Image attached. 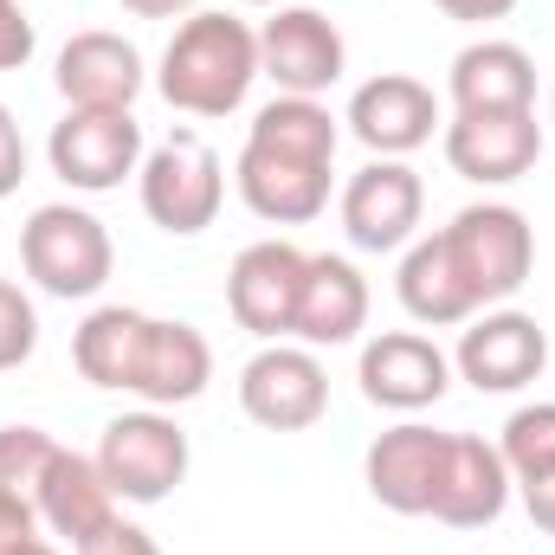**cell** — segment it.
Listing matches in <instances>:
<instances>
[{"instance_id":"6da1fadb","label":"cell","mask_w":555,"mask_h":555,"mask_svg":"<svg viewBox=\"0 0 555 555\" xmlns=\"http://www.w3.org/2000/svg\"><path fill=\"white\" fill-rule=\"evenodd\" d=\"M259 85V33L240 13H188L175 39L162 46L155 91L181 117H233Z\"/></svg>"},{"instance_id":"7a4b0ae2","label":"cell","mask_w":555,"mask_h":555,"mask_svg":"<svg viewBox=\"0 0 555 555\" xmlns=\"http://www.w3.org/2000/svg\"><path fill=\"white\" fill-rule=\"evenodd\" d=\"M439 253L478 310H498L537 272V227L511 201H472L439 227Z\"/></svg>"},{"instance_id":"3957f363","label":"cell","mask_w":555,"mask_h":555,"mask_svg":"<svg viewBox=\"0 0 555 555\" xmlns=\"http://www.w3.org/2000/svg\"><path fill=\"white\" fill-rule=\"evenodd\" d=\"M20 266L46 297L72 304V297H98L111 284L117 246H111L98 214H85L72 201H52V207H33V220L20 227Z\"/></svg>"},{"instance_id":"277c9868","label":"cell","mask_w":555,"mask_h":555,"mask_svg":"<svg viewBox=\"0 0 555 555\" xmlns=\"http://www.w3.org/2000/svg\"><path fill=\"white\" fill-rule=\"evenodd\" d=\"M137 194L142 214L175 233V240H194L220 220V201H227V175H220V155L201 130H175L162 137L137 168Z\"/></svg>"},{"instance_id":"5b68a950","label":"cell","mask_w":555,"mask_h":555,"mask_svg":"<svg viewBox=\"0 0 555 555\" xmlns=\"http://www.w3.org/2000/svg\"><path fill=\"white\" fill-rule=\"evenodd\" d=\"M91 459L111 478L117 504H162L188 478V433L162 408H137V414H117L104 426V439H98Z\"/></svg>"},{"instance_id":"8992f818","label":"cell","mask_w":555,"mask_h":555,"mask_svg":"<svg viewBox=\"0 0 555 555\" xmlns=\"http://www.w3.org/2000/svg\"><path fill=\"white\" fill-rule=\"evenodd\" d=\"M149 142H142L137 111H65L46 137V162L65 188L78 194H111L142 168Z\"/></svg>"},{"instance_id":"52a82bcc","label":"cell","mask_w":555,"mask_h":555,"mask_svg":"<svg viewBox=\"0 0 555 555\" xmlns=\"http://www.w3.org/2000/svg\"><path fill=\"white\" fill-rule=\"evenodd\" d=\"M343 72L349 46L323 7H278L259 26V78H272L278 98H323L330 85H343Z\"/></svg>"},{"instance_id":"ba28073f","label":"cell","mask_w":555,"mask_h":555,"mask_svg":"<svg viewBox=\"0 0 555 555\" xmlns=\"http://www.w3.org/2000/svg\"><path fill=\"white\" fill-rule=\"evenodd\" d=\"M550 369V330L530 317V310H478L452 349V375L472 382L478 395H517L530 388L537 375Z\"/></svg>"},{"instance_id":"9c48e42d","label":"cell","mask_w":555,"mask_h":555,"mask_svg":"<svg viewBox=\"0 0 555 555\" xmlns=\"http://www.w3.org/2000/svg\"><path fill=\"white\" fill-rule=\"evenodd\" d=\"M240 408L266 433H304L330 414V375L317 362V349L304 343H266L246 369H240Z\"/></svg>"},{"instance_id":"30bf717a","label":"cell","mask_w":555,"mask_h":555,"mask_svg":"<svg viewBox=\"0 0 555 555\" xmlns=\"http://www.w3.org/2000/svg\"><path fill=\"white\" fill-rule=\"evenodd\" d=\"M420 214H426V188L408 162L375 155L343 188V233L356 253H408L420 240Z\"/></svg>"},{"instance_id":"8fae6325","label":"cell","mask_w":555,"mask_h":555,"mask_svg":"<svg viewBox=\"0 0 555 555\" xmlns=\"http://www.w3.org/2000/svg\"><path fill=\"white\" fill-rule=\"evenodd\" d=\"M304 272L310 253H297L291 240H259L233 259L227 272V310L246 336L259 343H284L297 330V297H304Z\"/></svg>"},{"instance_id":"7c38bea8","label":"cell","mask_w":555,"mask_h":555,"mask_svg":"<svg viewBox=\"0 0 555 555\" xmlns=\"http://www.w3.org/2000/svg\"><path fill=\"white\" fill-rule=\"evenodd\" d=\"M356 382L369 395V408H388V414H420V408H439L446 388H452V356L420 336V330H382L362 343V362H356Z\"/></svg>"},{"instance_id":"4fadbf2b","label":"cell","mask_w":555,"mask_h":555,"mask_svg":"<svg viewBox=\"0 0 555 555\" xmlns=\"http://www.w3.org/2000/svg\"><path fill=\"white\" fill-rule=\"evenodd\" d=\"M439 142H446L452 175H465L478 188H511L537 168L543 124H537V111H452Z\"/></svg>"},{"instance_id":"5bb4252c","label":"cell","mask_w":555,"mask_h":555,"mask_svg":"<svg viewBox=\"0 0 555 555\" xmlns=\"http://www.w3.org/2000/svg\"><path fill=\"white\" fill-rule=\"evenodd\" d=\"M446 446H452V433H439V426H420V420L388 426L369 446V459H362L369 498L382 511H395V517H433L439 472H446Z\"/></svg>"},{"instance_id":"9a60e30c","label":"cell","mask_w":555,"mask_h":555,"mask_svg":"<svg viewBox=\"0 0 555 555\" xmlns=\"http://www.w3.org/2000/svg\"><path fill=\"white\" fill-rule=\"evenodd\" d=\"M343 124H349V137L362 142L369 155L401 162V155H414V149L433 142V130H439V98H433V85H420L408 72H382V78L356 85Z\"/></svg>"},{"instance_id":"2e32d148","label":"cell","mask_w":555,"mask_h":555,"mask_svg":"<svg viewBox=\"0 0 555 555\" xmlns=\"http://www.w3.org/2000/svg\"><path fill=\"white\" fill-rule=\"evenodd\" d=\"M52 85L72 111H137L149 72H142V52L124 33H72L59 46Z\"/></svg>"},{"instance_id":"e0dca14e","label":"cell","mask_w":555,"mask_h":555,"mask_svg":"<svg viewBox=\"0 0 555 555\" xmlns=\"http://www.w3.org/2000/svg\"><path fill=\"white\" fill-rule=\"evenodd\" d=\"M214 382V349L194 323L181 317H149L142 323V349H137V369H130V395L142 408H188L201 401Z\"/></svg>"},{"instance_id":"ac0fdd59","label":"cell","mask_w":555,"mask_h":555,"mask_svg":"<svg viewBox=\"0 0 555 555\" xmlns=\"http://www.w3.org/2000/svg\"><path fill=\"white\" fill-rule=\"evenodd\" d=\"M233 188L266 227H304L330 207V162H297V155L246 142L233 162Z\"/></svg>"},{"instance_id":"d6986e66","label":"cell","mask_w":555,"mask_h":555,"mask_svg":"<svg viewBox=\"0 0 555 555\" xmlns=\"http://www.w3.org/2000/svg\"><path fill=\"white\" fill-rule=\"evenodd\" d=\"M511 491H517V485H511L504 452H498L491 439H478V433H452L446 472H439V498H433V517H439L446 530H485V524L504 517Z\"/></svg>"},{"instance_id":"ffe728a7","label":"cell","mask_w":555,"mask_h":555,"mask_svg":"<svg viewBox=\"0 0 555 555\" xmlns=\"http://www.w3.org/2000/svg\"><path fill=\"white\" fill-rule=\"evenodd\" d=\"M369 330V278L336 253H310L304 297H297V343L304 349H343Z\"/></svg>"},{"instance_id":"44dd1931","label":"cell","mask_w":555,"mask_h":555,"mask_svg":"<svg viewBox=\"0 0 555 555\" xmlns=\"http://www.w3.org/2000/svg\"><path fill=\"white\" fill-rule=\"evenodd\" d=\"M33 511H39V524H46L52 537H65L72 550H78V543H91L104 524H117V517H124V511H117L111 478L98 472V459H91V452H65V446H59V459L46 465V485H39Z\"/></svg>"},{"instance_id":"7402d4cb","label":"cell","mask_w":555,"mask_h":555,"mask_svg":"<svg viewBox=\"0 0 555 555\" xmlns=\"http://www.w3.org/2000/svg\"><path fill=\"white\" fill-rule=\"evenodd\" d=\"M446 85L452 111H537V59L517 39H472Z\"/></svg>"},{"instance_id":"603a6c76","label":"cell","mask_w":555,"mask_h":555,"mask_svg":"<svg viewBox=\"0 0 555 555\" xmlns=\"http://www.w3.org/2000/svg\"><path fill=\"white\" fill-rule=\"evenodd\" d=\"M142 323L149 310H130V304H104L78 323L72 336V362L91 388H111V395H130V369H137L142 349Z\"/></svg>"},{"instance_id":"cb8c5ba5","label":"cell","mask_w":555,"mask_h":555,"mask_svg":"<svg viewBox=\"0 0 555 555\" xmlns=\"http://www.w3.org/2000/svg\"><path fill=\"white\" fill-rule=\"evenodd\" d=\"M395 297H401V310H408L414 323H426V330H452V323H472V317H478V304L459 291V278H452L446 253H439V233H426V240H414V246L401 253Z\"/></svg>"},{"instance_id":"d4e9b609","label":"cell","mask_w":555,"mask_h":555,"mask_svg":"<svg viewBox=\"0 0 555 555\" xmlns=\"http://www.w3.org/2000/svg\"><path fill=\"white\" fill-rule=\"evenodd\" d=\"M246 142L278 149V155H297V162H336L343 130H336V117H330L323 98H272V104L253 111Z\"/></svg>"},{"instance_id":"484cf974","label":"cell","mask_w":555,"mask_h":555,"mask_svg":"<svg viewBox=\"0 0 555 555\" xmlns=\"http://www.w3.org/2000/svg\"><path fill=\"white\" fill-rule=\"evenodd\" d=\"M498 452H504V465H511V485L555 472V401L517 408V414L504 420V439H498Z\"/></svg>"},{"instance_id":"4316f807","label":"cell","mask_w":555,"mask_h":555,"mask_svg":"<svg viewBox=\"0 0 555 555\" xmlns=\"http://www.w3.org/2000/svg\"><path fill=\"white\" fill-rule=\"evenodd\" d=\"M59 459V439L46 426H0V491L7 498H39L46 465Z\"/></svg>"},{"instance_id":"83f0119b","label":"cell","mask_w":555,"mask_h":555,"mask_svg":"<svg viewBox=\"0 0 555 555\" xmlns=\"http://www.w3.org/2000/svg\"><path fill=\"white\" fill-rule=\"evenodd\" d=\"M33 349H39V310L13 278H0V375L33 362Z\"/></svg>"},{"instance_id":"f1b7e54d","label":"cell","mask_w":555,"mask_h":555,"mask_svg":"<svg viewBox=\"0 0 555 555\" xmlns=\"http://www.w3.org/2000/svg\"><path fill=\"white\" fill-rule=\"evenodd\" d=\"M33 46H39L33 13H26L20 0H0V72H20V65L33 59Z\"/></svg>"},{"instance_id":"f546056e","label":"cell","mask_w":555,"mask_h":555,"mask_svg":"<svg viewBox=\"0 0 555 555\" xmlns=\"http://www.w3.org/2000/svg\"><path fill=\"white\" fill-rule=\"evenodd\" d=\"M78 555H162V543H155L142 524H124V517H117V524H104L91 543H78Z\"/></svg>"},{"instance_id":"4dcf8cb0","label":"cell","mask_w":555,"mask_h":555,"mask_svg":"<svg viewBox=\"0 0 555 555\" xmlns=\"http://www.w3.org/2000/svg\"><path fill=\"white\" fill-rule=\"evenodd\" d=\"M33 537H39V511L26 498H7L0 491V555H20Z\"/></svg>"},{"instance_id":"1f68e13d","label":"cell","mask_w":555,"mask_h":555,"mask_svg":"<svg viewBox=\"0 0 555 555\" xmlns=\"http://www.w3.org/2000/svg\"><path fill=\"white\" fill-rule=\"evenodd\" d=\"M20 181H26V137H20L13 111L0 104V201L20 194Z\"/></svg>"},{"instance_id":"d6a6232c","label":"cell","mask_w":555,"mask_h":555,"mask_svg":"<svg viewBox=\"0 0 555 555\" xmlns=\"http://www.w3.org/2000/svg\"><path fill=\"white\" fill-rule=\"evenodd\" d=\"M517 498H524L530 524H537L543 537H555V472H543V478H524V485H517Z\"/></svg>"},{"instance_id":"836d02e7","label":"cell","mask_w":555,"mask_h":555,"mask_svg":"<svg viewBox=\"0 0 555 555\" xmlns=\"http://www.w3.org/2000/svg\"><path fill=\"white\" fill-rule=\"evenodd\" d=\"M446 20H459V26H491V20H504V13H517V0H433Z\"/></svg>"},{"instance_id":"e575fe53","label":"cell","mask_w":555,"mask_h":555,"mask_svg":"<svg viewBox=\"0 0 555 555\" xmlns=\"http://www.w3.org/2000/svg\"><path fill=\"white\" fill-rule=\"evenodd\" d=\"M124 13H137V20H175V13H201V0H124Z\"/></svg>"},{"instance_id":"d590c367","label":"cell","mask_w":555,"mask_h":555,"mask_svg":"<svg viewBox=\"0 0 555 555\" xmlns=\"http://www.w3.org/2000/svg\"><path fill=\"white\" fill-rule=\"evenodd\" d=\"M20 555H59V550H52L46 537H33V543H26V550H20Z\"/></svg>"},{"instance_id":"8d00e7d4","label":"cell","mask_w":555,"mask_h":555,"mask_svg":"<svg viewBox=\"0 0 555 555\" xmlns=\"http://www.w3.org/2000/svg\"><path fill=\"white\" fill-rule=\"evenodd\" d=\"M246 7H284V0H246Z\"/></svg>"},{"instance_id":"74e56055","label":"cell","mask_w":555,"mask_h":555,"mask_svg":"<svg viewBox=\"0 0 555 555\" xmlns=\"http://www.w3.org/2000/svg\"><path fill=\"white\" fill-rule=\"evenodd\" d=\"M550 124H555V85H550Z\"/></svg>"}]
</instances>
